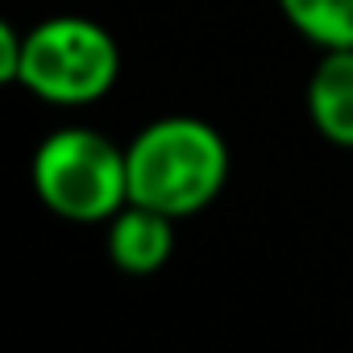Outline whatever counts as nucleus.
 <instances>
[{"mask_svg": "<svg viewBox=\"0 0 353 353\" xmlns=\"http://www.w3.org/2000/svg\"><path fill=\"white\" fill-rule=\"evenodd\" d=\"M129 204L170 221L204 212L229 183V145L216 125L174 112L141 125L125 145Z\"/></svg>", "mask_w": 353, "mask_h": 353, "instance_id": "f257e3e1", "label": "nucleus"}, {"mask_svg": "<svg viewBox=\"0 0 353 353\" xmlns=\"http://www.w3.org/2000/svg\"><path fill=\"white\" fill-rule=\"evenodd\" d=\"M38 200L71 225H108L129 204L125 145L88 125L46 133L30 158Z\"/></svg>", "mask_w": 353, "mask_h": 353, "instance_id": "f03ea898", "label": "nucleus"}, {"mask_svg": "<svg viewBox=\"0 0 353 353\" xmlns=\"http://www.w3.org/2000/svg\"><path fill=\"white\" fill-rule=\"evenodd\" d=\"M117 38L79 13H59L26 30V59L17 88L50 108H88L117 88Z\"/></svg>", "mask_w": 353, "mask_h": 353, "instance_id": "7ed1b4c3", "label": "nucleus"}, {"mask_svg": "<svg viewBox=\"0 0 353 353\" xmlns=\"http://www.w3.org/2000/svg\"><path fill=\"white\" fill-rule=\"evenodd\" d=\"M104 245H108V258L121 274H133V279L158 274L174 254V221L154 212V208L125 204L108 221Z\"/></svg>", "mask_w": 353, "mask_h": 353, "instance_id": "20e7f679", "label": "nucleus"}, {"mask_svg": "<svg viewBox=\"0 0 353 353\" xmlns=\"http://www.w3.org/2000/svg\"><path fill=\"white\" fill-rule=\"evenodd\" d=\"M312 129L341 150H353V50H320L307 79Z\"/></svg>", "mask_w": 353, "mask_h": 353, "instance_id": "39448f33", "label": "nucleus"}, {"mask_svg": "<svg viewBox=\"0 0 353 353\" xmlns=\"http://www.w3.org/2000/svg\"><path fill=\"white\" fill-rule=\"evenodd\" d=\"M287 26L320 50H353V0H279Z\"/></svg>", "mask_w": 353, "mask_h": 353, "instance_id": "423d86ee", "label": "nucleus"}, {"mask_svg": "<svg viewBox=\"0 0 353 353\" xmlns=\"http://www.w3.org/2000/svg\"><path fill=\"white\" fill-rule=\"evenodd\" d=\"M21 59H26V30L5 21L0 26V83H17Z\"/></svg>", "mask_w": 353, "mask_h": 353, "instance_id": "0eeeda50", "label": "nucleus"}]
</instances>
